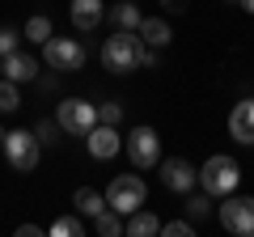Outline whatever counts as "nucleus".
I'll return each mask as SVG.
<instances>
[{"label": "nucleus", "instance_id": "obj_1", "mask_svg": "<svg viewBox=\"0 0 254 237\" xmlns=\"http://www.w3.org/2000/svg\"><path fill=\"white\" fill-rule=\"evenodd\" d=\"M140 51H144V38L136 30H115V34L102 43V68L115 76H127L140 68Z\"/></svg>", "mask_w": 254, "mask_h": 237}, {"label": "nucleus", "instance_id": "obj_2", "mask_svg": "<svg viewBox=\"0 0 254 237\" xmlns=\"http://www.w3.org/2000/svg\"><path fill=\"white\" fill-rule=\"evenodd\" d=\"M237 182H242V165H237L233 157H225V153L208 157V161L199 165V191H208L212 199H225V195H233Z\"/></svg>", "mask_w": 254, "mask_h": 237}, {"label": "nucleus", "instance_id": "obj_3", "mask_svg": "<svg viewBox=\"0 0 254 237\" xmlns=\"http://www.w3.org/2000/svg\"><path fill=\"white\" fill-rule=\"evenodd\" d=\"M85 59H89V51H85V43L81 38H60V34H51L43 43V64L51 68V72H81L85 68Z\"/></svg>", "mask_w": 254, "mask_h": 237}, {"label": "nucleus", "instance_id": "obj_4", "mask_svg": "<svg viewBox=\"0 0 254 237\" xmlns=\"http://www.w3.org/2000/svg\"><path fill=\"white\" fill-rule=\"evenodd\" d=\"M4 161H9V170L13 174H34L38 170V161H43V144H38V136L34 131H9L4 136Z\"/></svg>", "mask_w": 254, "mask_h": 237}, {"label": "nucleus", "instance_id": "obj_5", "mask_svg": "<svg viewBox=\"0 0 254 237\" xmlns=\"http://www.w3.org/2000/svg\"><path fill=\"white\" fill-rule=\"evenodd\" d=\"M216 220L225 233H237V237H254V195H225L216 203Z\"/></svg>", "mask_w": 254, "mask_h": 237}, {"label": "nucleus", "instance_id": "obj_6", "mask_svg": "<svg viewBox=\"0 0 254 237\" xmlns=\"http://www.w3.org/2000/svg\"><path fill=\"white\" fill-rule=\"evenodd\" d=\"M144 199H148V186H144L140 174H115V178H110L106 203L119 212V216H131L136 208H144Z\"/></svg>", "mask_w": 254, "mask_h": 237}, {"label": "nucleus", "instance_id": "obj_7", "mask_svg": "<svg viewBox=\"0 0 254 237\" xmlns=\"http://www.w3.org/2000/svg\"><path fill=\"white\" fill-rule=\"evenodd\" d=\"M55 123H60V131L85 140L93 127H98V106H93V102H85V98H64L60 110H55Z\"/></svg>", "mask_w": 254, "mask_h": 237}, {"label": "nucleus", "instance_id": "obj_8", "mask_svg": "<svg viewBox=\"0 0 254 237\" xmlns=\"http://www.w3.org/2000/svg\"><path fill=\"white\" fill-rule=\"evenodd\" d=\"M123 148H127V161L136 165V170H157V161H161V140H157V131L148 127V123H140V127L127 131Z\"/></svg>", "mask_w": 254, "mask_h": 237}, {"label": "nucleus", "instance_id": "obj_9", "mask_svg": "<svg viewBox=\"0 0 254 237\" xmlns=\"http://www.w3.org/2000/svg\"><path fill=\"white\" fill-rule=\"evenodd\" d=\"M157 170H161V186H165V191H174V195H190V191H195V182H199V170H195L187 157H161Z\"/></svg>", "mask_w": 254, "mask_h": 237}, {"label": "nucleus", "instance_id": "obj_10", "mask_svg": "<svg viewBox=\"0 0 254 237\" xmlns=\"http://www.w3.org/2000/svg\"><path fill=\"white\" fill-rule=\"evenodd\" d=\"M85 144H89L93 161H110V157L123 153V136H119V127H110V123H98V127L85 136Z\"/></svg>", "mask_w": 254, "mask_h": 237}, {"label": "nucleus", "instance_id": "obj_11", "mask_svg": "<svg viewBox=\"0 0 254 237\" xmlns=\"http://www.w3.org/2000/svg\"><path fill=\"white\" fill-rule=\"evenodd\" d=\"M68 17H72V26L81 34H89V30H98L106 21V0H72L68 4Z\"/></svg>", "mask_w": 254, "mask_h": 237}, {"label": "nucleus", "instance_id": "obj_12", "mask_svg": "<svg viewBox=\"0 0 254 237\" xmlns=\"http://www.w3.org/2000/svg\"><path fill=\"white\" fill-rule=\"evenodd\" d=\"M0 76H9V81H17V85H30L38 76V59L34 55H26L17 47V51L13 55H4V59H0Z\"/></svg>", "mask_w": 254, "mask_h": 237}, {"label": "nucleus", "instance_id": "obj_13", "mask_svg": "<svg viewBox=\"0 0 254 237\" xmlns=\"http://www.w3.org/2000/svg\"><path fill=\"white\" fill-rule=\"evenodd\" d=\"M229 136H233L237 144H254V98L237 102V106L229 110Z\"/></svg>", "mask_w": 254, "mask_h": 237}, {"label": "nucleus", "instance_id": "obj_14", "mask_svg": "<svg viewBox=\"0 0 254 237\" xmlns=\"http://www.w3.org/2000/svg\"><path fill=\"white\" fill-rule=\"evenodd\" d=\"M123 237H161V220L148 208H136L131 216H123Z\"/></svg>", "mask_w": 254, "mask_h": 237}, {"label": "nucleus", "instance_id": "obj_15", "mask_svg": "<svg viewBox=\"0 0 254 237\" xmlns=\"http://www.w3.org/2000/svg\"><path fill=\"white\" fill-rule=\"evenodd\" d=\"M106 17H110V26H115V30H140L144 13H140L136 0H119V4H110V9H106Z\"/></svg>", "mask_w": 254, "mask_h": 237}, {"label": "nucleus", "instance_id": "obj_16", "mask_svg": "<svg viewBox=\"0 0 254 237\" xmlns=\"http://www.w3.org/2000/svg\"><path fill=\"white\" fill-rule=\"evenodd\" d=\"M136 34L144 38L148 47H157V51H161V47H170L174 30H170V21H165V17H144V21H140V30H136Z\"/></svg>", "mask_w": 254, "mask_h": 237}, {"label": "nucleus", "instance_id": "obj_17", "mask_svg": "<svg viewBox=\"0 0 254 237\" xmlns=\"http://www.w3.org/2000/svg\"><path fill=\"white\" fill-rule=\"evenodd\" d=\"M72 208L81 212V216H89V220H93L102 208H110V203H106V195H102V191H93V186H81V191L72 195Z\"/></svg>", "mask_w": 254, "mask_h": 237}, {"label": "nucleus", "instance_id": "obj_18", "mask_svg": "<svg viewBox=\"0 0 254 237\" xmlns=\"http://www.w3.org/2000/svg\"><path fill=\"white\" fill-rule=\"evenodd\" d=\"M93 233H102V237H123V216H119L115 208H102L98 216H93Z\"/></svg>", "mask_w": 254, "mask_h": 237}, {"label": "nucleus", "instance_id": "obj_19", "mask_svg": "<svg viewBox=\"0 0 254 237\" xmlns=\"http://www.w3.org/2000/svg\"><path fill=\"white\" fill-rule=\"evenodd\" d=\"M182 208H187V216H190V220H208V216H216V203H212V195H208V191H199V195L190 191V199L182 203Z\"/></svg>", "mask_w": 254, "mask_h": 237}, {"label": "nucleus", "instance_id": "obj_20", "mask_svg": "<svg viewBox=\"0 0 254 237\" xmlns=\"http://www.w3.org/2000/svg\"><path fill=\"white\" fill-rule=\"evenodd\" d=\"M13 110H21V85L0 76V115H13Z\"/></svg>", "mask_w": 254, "mask_h": 237}, {"label": "nucleus", "instance_id": "obj_21", "mask_svg": "<svg viewBox=\"0 0 254 237\" xmlns=\"http://www.w3.org/2000/svg\"><path fill=\"white\" fill-rule=\"evenodd\" d=\"M47 233H51V237H81V233H85V220H81V212H76V216H55Z\"/></svg>", "mask_w": 254, "mask_h": 237}, {"label": "nucleus", "instance_id": "obj_22", "mask_svg": "<svg viewBox=\"0 0 254 237\" xmlns=\"http://www.w3.org/2000/svg\"><path fill=\"white\" fill-rule=\"evenodd\" d=\"M51 34H55V30H51V17H43V13H34V17L26 21V34H21V38H26V43H38V47H43V43H47Z\"/></svg>", "mask_w": 254, "mask_h": 237}, {"label": "nucleus", "instance_id": "obj_23", "mask_svg": "<svg viewBox=\"0 0 254 237\" xmlns=\"http://www.w3.org/2000/svg\"><path fill=\"white\" fill-rule=\"evenodd\" d=\"M34 136H38V144H60V140H55V136H60V123H55V118H43V123H38V127H34Z\"/></svg>", "mask_w": 254, "mask_h": 237}, {"label": "nucleus", "instance_id": "obj_24", "mask_svg": "<svg viewBox=\"0 0 254 237\" xmlns=\"http://www.w3.org/2000/svg\"><path fill=\"white\" fill-rule=\"evenodd\" d=\"M98 123L119 127V123H123V106H119V102H102V106H98Z\"/></svg>", "mask_w": 254, "mask_h": 237}, {"label": "nucleus", "instance_id": "obj_25", "mask_svg": "<svg viewBox=\"0 0 254 237\" xmlns=\"http://www.w3.org/2000/svg\"><path fill=\"white\" fill-rule=\"evenodd\" d=\"M17 47H21V34L13 26H0V55H13Z\"/></svg>", "mask_w": 254, "mask_h": 237}, {"label": "nucleus", "instance_id": "obj_26", "mask_svg": "<svg viewBox=\"0 0 254 237\" xmlns=\"http://www.w3.org/2000/svg\"><path fill=\"white\" fill-rule=\"evenodd\" d=\"M165 237H190L195 233V220H170V225H161Z\"/></svg>", "mask_w": 254, "mask_h": 237}, {"label": "nucleus", "instance_id": "obj_27", "mask_svg": "<svg viewBox=\"0 0 254 237\" xmlns=\"http://www.w3.org/2000/svg\"><path fill=\"white\" fill-rule=\"evenodd\" d=\"M43 233H47V229L30 225V220H26V225H17V237H43Z\"/></svg>", "mask_w": 254, "mask_h": 237}, {"label": "nucleus", "instance_id": "obj_28", "mask_svg": "<svg viewBox=\"0 0 254 237\" xmlns=\"http://www.w3.org/2000/svg\"><path fill=\"white\" fill-rule=\"evenodd\" d=\"M165 13H187V0H161Z\"/></svg>", "mask_w": 254, "mask_h": 237}, {"label": "nucleus", "instance_id": "obj_29", "mask_svg": "<svg viewBox=\"0 0 254 237\" xmlns=\"http://www.w3.org/2000/svg\"><path fill=\"white\" fill-rule=\"evenodd\" d=\"M237 4H242V9H246V13L254 17V0H237Z\"/></svg>", "mask_w": 254, "mask_h": 237}, {"label": "nucleus", "instance_id": "obj_30", "mask_svg": "<svg viewBox=\"0 0 254 237\" xmlns=\"http://www.w3.org/2000/svg\"><path fill=\"white\" fill-rule=\"evenodd\" d=\"M4 136H9V127H4V123H0V144H4Z\"/></svg>", "mask_w": 254, "mask_h": 237}, {"label": "nucleus", "instance_id": "obj_31", "mask_svg": "<svg viewBox=\"0 0 254 237\" xmlns=\"http://www.w3.org/2000/svg\"><path fill=\"white\" fill-rule=\"evenodd\" d=\"M225 4H237V0H225Z\"/></svg>", "mask_w": 254, "mask_h": 237}, {"label": "nucleus", "instance_id": "obj_32", "mask_svg": "<svg viewBox=\"0 0 254 237\" xmlns=\"http://www.w3.org/2000/svg\"><path fill=\"white\" fill-rule=\"evenodd\" d=\"M136 4H140V0H136Z\"/></svg>", "mask_w": 254, "mask_h": 237}]
</instances>
